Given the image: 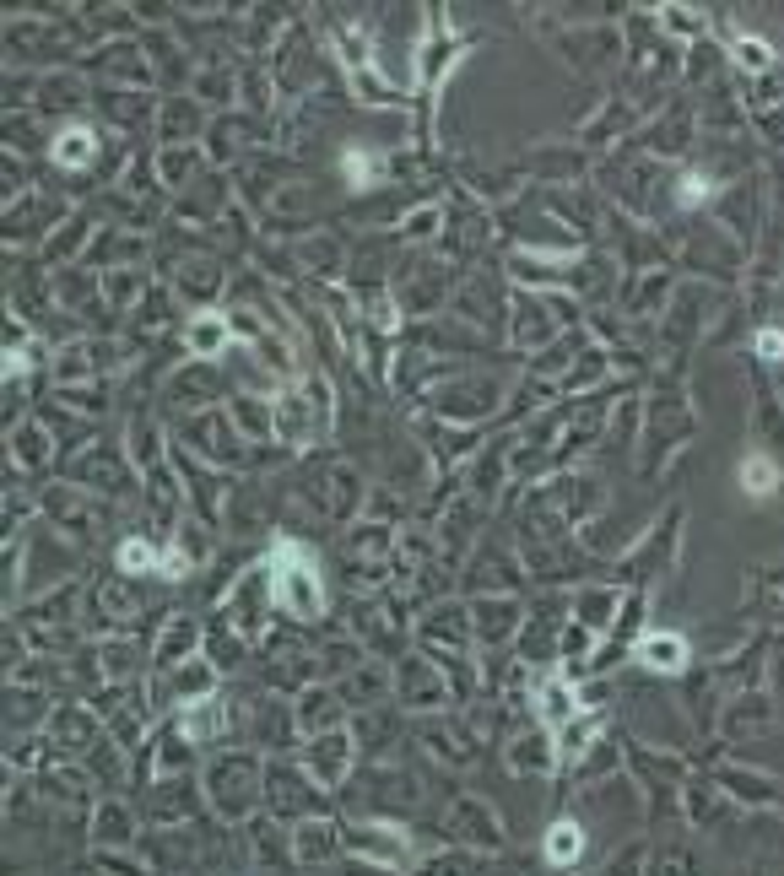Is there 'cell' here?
<instances>
[{"label": "cell", "instance_id": "14", "mask_svg": "<svg viewBox=\"0 0 784 876\" xmlns=\"http://www.w3.org/2000/svg\"><path fill=\"white\" fill-rule=\"evenodd\" d=\"M195 633H201V628H195L190 617H174V622H168V633H163V649H157V660H174L179 649H190Z\"/></svg>", "mask_w": 784, "mask_h": 876}, {"label": "cell", "instance_id": "2", "mask_svg": "<svg viewBox=\"0 0 784 876\" xmlns=\"http://www.w3.org/2000/svg\"><path fill=\"white\" fill-rule=\"evenodd\" d=\"M271 606H276V590H271V574H265V568L244 574V579L228 590V617L238 622V633H244V639H255V633L265 628Z\"/></svg>", "mask_w": 784, "mask_h": 876}, {"label": "cell", "instance_id": "6", "mask_svg": "<svg viewBox=\"0 0 784 876\" xmlns=\"http://www.w3.org/2000/svg\"><path fill=\"white\" fill-rule=\"evenodd\" d=\"M49 152H55V163H60V168H87L92 157H98V136H92L87 125H65Z\"/></svg>", "mask_w": 784, "mask_h": 876}, {"label": "cell", "instance_id": "12", "mask_svg": "<svg viewBox=\"0 0 784 876\" xmlns=\"http://www.w3.org/2000/svg\"><path fill=\"white\" fill-rule=\"evenodd\" d=\"M579 855H584V828L579 822H557V828L547 833V860L552 866H574Z\"/></svg>", "mask_w": 784, "mask_h": 876}, {"label": "cell", "instance_id": "18", "mask_svg": "<svg viewBox=\"0 0 784 876\" xmlns=\"http://www.w3.org/2000/svg\"><path fill=\"white\" fill-rule=\"evenodd\" d=\"M730 49H736V60L747 65V71H768V60H774L768 55V44H757V38H736Z\"/></svg>", "mask_w": 784, "mask_h": 876}, {"label": "cell", "instance_id": "5", "mask_svg": "<svg viewBox=\"0 0 784 876\" xmlns=\"http://www.w3.org/2000/svg\"><path fill=\"white\" fill-rule=\"evenodd\" d=\"M228 336H233V325L222 320V314H195V320L184 325V347L201 357V363H211V357L228 352Z\"/></svg>", "mask_w": 784, "mask_h": 876}, {"label": "cell", "instance_id": "1", "mask_svg": "<svg viewBox=\"0 0 784 876\" xmlns=\"http://www.w3.org/2000/svg\"><path fill=\"white\" fill-rule=\"evenodd\" d=\"M271 590H276V606L298 622H314L325 606L320 595V579H314V563L303 557L292 541H276V557H271Z\"/></svg>", "mask_w": 784, "mask_h": 876}, {"label": "cell", "instance_id": "11", "mask_svg": "<svg viewBox=\"0 0 784 876\" xmlns=\"http://www.w3.org/2000/svg\"><path fill=\"white\" fill-rule=\"evenodd\" d=\"M222 730V709L217 703H190V709L179 714V736L184 741H211Z\"/></svg>", "mask_w": 784, "mask_h": 876}, {"label": "cell", "instance_id": "3", "mask_svg": "<svg viewBox=\"0 0 784 876\" xmlns=\"http://www.w3.org/2000/svg\"><path fill=\"white\" fill-rule=\"evenodd\" d=\"M211 795H217L222 817H244L249 806H255V763H244V758L217 763V774H211Z\"/></svg>", "mask_w": 784, "mask_h": 876}, {"label": "cell", "instance_id": "4", "mask_svg": "<svg viewBox=\"0 0 784 876\" xmlns=\"http://www.w3.org/2000/svg\"><path fill=\"white\" fill-rule=\"evenodd\" d=\"M347 849H357L363 860H379V866H406V860H411L406 833L390 828V822H363V828H352Z\"/></svg>", "mask_w": 784, "mask_h": 876}, {"label": "cell", "instance_id": "19", "mask_svg": "<svg viewBox=\"0 0 784 876\" xmlns=\"http://www.w3.org/2000/svg\"><path fill=\"white\" fill-rule=\"evenodd\" d=\"M17 460H22V466H38V460H44V433H38V428H22L17 433Z\"/></svg>", "mask_w": 784, "mask_h": 876}, {"label": "cell", "instance_id": "15", "mask_svg": "<svg viewBox=\"0 0 784 876\" xmlns=\"http://www.w3.org/2000/svg\"><path fill=\"white\" fill-rule=\"evenodd\" d=\"M541 714H547V725H563L568 714H574V698H568L563 682H547V687H541Z\"/></svg>", "mask_w": 784, "mask_h": 876}, {"label": "cell", "instance_id": "7", "mask_svg": "<svg viewBox=\"0 0 784 876\" xmlns=\"http://www.w3.org/2000/svg\"><path fill=\"white\" fill-rule=\"evenodd\" d=\"M639 660L649 671H682L687 666V644L676 639V633H649V639L639 644Z\"/></svg>", "mask_w": 784, "mask_h": 876}, {"label": "cell", "instance_id": "8", "mask_svg": "<svg viewBox=\"0 0 784 876\" xmlns=\"http://www.w3.org/2000/svg\"><path fill=\"white\" fill-rule=\"evenodd\" d=\"M309 411H314V406L303 401V395H287V401L271 411V417H276V433H282L287 444H309V438H314V422H309Z\"/></svg>", "mask_w": 784, "mask_h": 876}, {"label": "cell", "instance_id": "17", "mask_svg": "<svg viewBox=\"0 0 784 876\" xmlns=\"http://www.w3.org/2000/svg\"><path fill=\"white\" fill-rule=\"evenodd\" d=\"M119 568H125V574H146V568H157V552L146 547V541H125V547H119Z\"/></svg>", "mask_w": 784, "mask_h": 876}, {"label": "cell", "instance_id": "21", "mask_svg": "<svg viewBox=\"0 0 784 876\" xmlns=\"http://www.w3.org/2000/svg\"><path fill=\"white\" fill-rule=\"evenodd\" d=\"M757 352H763V357H784V336H779V330H763V336H757Z\"/></svg>", "mask_w": 784, "mask_h": 876}, {"label": "cell", "instance_id": "16", "mask_svg": "<svg viewBox=\"0 0 784 876\" xmlns=\"http://www.w3.org/2000/svg\"><path fill=\"white\" fill-rule=\"evenodd\" d=\"M330 720H336V698H330V693H303V725L325 730Z\"/></svg>", "mask_w": 784, "mask_h": 876}, {"label": "cell", "instance_id": "20", "mask_svg": "<svg viewBox=\"0 0 784 876\" xmlns=\"http://www.w3.org/2000/svg\"><path fill=\"white\" fill-rule=\"evenodd\" d=\"M703 201H709V179H703V174H687V179H682V206H703Z\"/></svg>", "mask_w": 784, "mask_h": 876}, {"label": "cell", "instance_id": "9", "mask_svg": "<svg viewBox=\"0 0 784 876\" xmlns=\"http://www.w3.org/2000/svg\"><path fill=\"white\" fill-rule=\"evenodd\" d=\"M309 768L325 779V785H336L341 774H347V736H320L309 747Z\"/></svg>", "mask_w": 784, "mask_h": 876}, {"label": "cell", "instance_id": "10", "mask_svg": "<svg viewBox=\"0 0 784 876\" xmlns=\"http://www.w3.org/2000/svg\"><path fill=\"white\" fill-rule=\"evenodd\" d=\"M292 849H298V860H330L341 844H336V828H330V822H303Z\"/></svg>", "mask_w": 784, "mask_h": 876}, {"label": "cell", "instance_id": "13", "mask_svg": "<svg viewBox=\"0 0 784 876\" xmlns=\"http://www.w3.org/2000/svg\"><path fill=\"white\" fill-rule=\"evenodd\" d=\"M774 482H779V466L768 455H752L747 466H741V487H747L752 498H768L774 493Z\"/></svg>", "mask_w": 784, "mask_h": 876}]
</instances>
